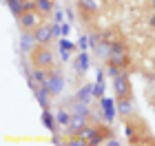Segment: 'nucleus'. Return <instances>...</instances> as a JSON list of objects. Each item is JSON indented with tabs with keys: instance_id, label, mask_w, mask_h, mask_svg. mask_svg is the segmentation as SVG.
I'll return each mask as SVG.
<instances>
[{
	"instance_id": "obj_1",
	"label": "nucleus",
	"mask_w": 155,
	"mask_h": 146,
	"mask_svg": "<svg viewBox=\"0 0 155 146\" xmlns=\"http://www.w3.org/2000/svg\"><path fill=\"white\" fill-rule=\"evenodd\" d=\"M122 120H124V131H126L129 142H133V144H155V137L151 135V131L144 124L142 117L131 113V115L122 117Z\"/></svg>"
},
{
	"instance_id": "obj_16",
	"label": "nucleus",
	"mask_w": 155,
	"mask_h": 146,
	"mask_svg": "<svg viewBox=\"0 0 155 146\" xmlns=\"http://www.w3.org/2000/svg\"><path fill=\"white\" fill-rule=\"evenodd\" d=\"M71 115H73L71 109H69V111H67V109H60L58 115H55V117H58V124H60V126H69V122H71Z\"/></svg>"
},
{
	"instance_id": "obj_15",
	"label": "nucleus",
	"mask_w": 155,
	"mask_h": 146,
	"mask_svg": "<svg viewBox=\"0 0 155 146\" xmlns=\"http://www.w3.org/2000/svg\"><path fill=\"white\" fill-rule=\"evenodd\" d=\"M42 124L49 128V131H55V126H58V117H55L53 113H49V109L42 111Z\"/></svg>"
},
{
	"instance_id": "obj_20",
	"label": "nucleus",
	"mask_w": 155,
	"mask_h": 146,
	"mask_svg": "<svg viewBox=\"0 0 155 146\" xmlns=\"http://www.w3.org/2000/svg\"><path fill=\"white\" fill-rule=\"evenodd\" d=\"M95 82H104V71H100V69H97V73H95Z\"/></svg>"
},
{
	"instance_id": "obj_10",
	"label": "nucleus",
	"mask_w": 155,
	"mask_h": 146,
	"mask_svg": "<svg viewBox=\"0 0 155 146\" xmlns=\"http://www.w3.org/2000/svg\"><path fill=\"white\" fill-rule=\"evenodd\" d=\"M78 5H82L87 11H91V13L95 16V13L104 11V7H107V0H80Z\"/></svg>"
},
{
	"instance_id": "obj_17",
	"label": "nucleus",
	"mask_w": 155,
	"mask_h": 146,
	"mask_svg": "<svg viewBox=\"0 0 155 146\" xmlns=\"http://www.w3.org/2000/svg\"><path fill=\"white\" fill-rule=\"evenodd\" d=\"M93 95L100 100V97H104V82H95L93 84Z\"/></svg>"
},
{
	"instance_id": "obj_11",
	"label": "nucleus",
	"mask_w": 155,
	"mask_h": 146,
	"mask_svg": "<svg viewBox=\"0 0 155 146\" xmlns=\"http://www.w3.org/2000/svg\"><path fill=\"white\" fill-rule=\"evenodd\" d=\"M93 97H95V95H93V84H84V86H80V91L73 95V100L91 104V100H93Z\"/></svg>"
},
{
	"instance_id": "obj_12",
	"label": "nucleus",
	"mask_w": 155,
	"mask_h": 146,
	"mask_svg": "<svg viewBox=\"0 0 155 146\" xmlns=\"http://www.w3.org/2000/svg\"><path fill=\"white\" fill-rule=\"evenodd\" d=\"M117 113L126 117V115H131L133 113V104H131V97H117Z\"/></svg>"
},
{
	"instance_id": "obj_13",
	"label": "nucleus",
	"mask_w": 155,
	"mask_h": 146,
	"mask_svg": "<svg viewBox=\"0 0 155 146\" xmlns=\"http://www.w3.org/2000/svg\"><path fill=\"white\" fill-rule=\"evenodd\" d=\"M75 49H78V44H73L71 40H60V55H62V60H69L75 53Z\"/></svg>"
},
{
	"instance_id": "obj_19",
	"label": "nucleus",
	"mask_w": 155,
	"mask_h": 146,
	"mask_svg": "<svg viewBox=\"0 0 155 146\" xmlns=\"http://www.w3.org/2000/svg\"><path fill=\"white\" fill-rule=\"evenodd\" d=\"M69 33H71V24H64V22H62V33H60V36H69Z\"/></svg>"
},
{
	"instance_id": "obj_4",
	"label": "nucleus",
	"mask_w": 155,
	"mask_h": 146,
	"mask_svg": "<svg viewBox=\"0 0 155 146\" xmlns=\"http://www.w3.org/2000/svg\"><path fill=\"white\" fill-rule=\"evenodd\" d=\"M47 89L51 91V95H58L62 93V89H64V75L58 67H53L51 71H47Z\"/></svg>"
},
{
	"instance_id": "obj_14",
	"label": "nucleus",
	"mask_w": 155,
	"mask_h": 146,
	"mask_svg": "<svg viewBox=\"0 0 155 146\" xmlns=\"http://www.w3.org/2000/svg\"><path fill=\"white\" fill-rule=\"evenodd\" d=\"M36 9H38L45 18H49V16L53 13V0H36Z\"/></svg>"
},
{
	"instance_id": "obj_22",
	"label": "nucleus",
	"mask_w": 155,
	"mask_h": 146,
	"mask_svg": "<svg viewBox=\"0 0 155 146\" xmlns=\"http://www.w3.org/2000/svg\"><path fill=\"white\" fill-rule=\"evenodd\" d=\"M151 58H153V67H155V55H151Z\"/></svg>"
},
{
	"instance_id": "obj_7",
	"label": "nucleus",
	"mask_w": 155,
	"mask_h": 146,
	"mask_svg": "<svg viewBox=\"0 0 155 146\" xmlns=\"http://www.w3.org/2000/svg\"><path fill=\"white\" fill-rule=\"evenodd\" d=\"M33 36H36L38 44H49V42L55 38V31H53L51 24H42V27H38V29L33 31Z\"/></svg>"
},
{
	"instance_id": "obj_3",
	"label": "nucleus",
	"mask_w": 155,
	"mask_h": 146,
	"mask_svg": "<svg viewBox=\"0 0 155 146\" xmlns=\"http://www.w3.org/2000/svg\"><path fill=\"white\" fill-rule=\"evenodd\" d=\"M16 20H18V24H20V29H22V31H36L38 27L45 24V16H42L36 7H31V9L22 11Z\"/></svg>"
},
{
	"instance_id": "obj_2",
	"label": "nucleus",
	"mask_w": 155,
	"mask_h": 146,
	"mask_svg": "<svg viewBox=\"0 0 155 146\" xmlns=\"http://www.w3.org/2000/svg\"><path fill=\"white\" fill-rule=\"evenodd\" d=\"M29 60H31L33 69H42V71H51L53 69V51L49 49V44H38L29 53Z\"/></svg>"
},
{
	"instance_id": "obj_8",
	"label": "nucleus",
	"mask_w": 155,
	"mask_h": 146,
	"mask_svg": "<svg viewBox=\"0 0 155 146\" xmlns=\"http://www.w3.org/2000/svg\"><path fill=\"white\" fill-rule=\"evenodd\" d=\"M36 47H38V40L33 36V31H22V36H20V51L31 53Z\"/></svg>"
},
{
	"instance_id": "obj_9",
	"label": "nucleus",
	"mask_w": 155,
	"mask_h": 146,
	"mask_svg": "<svg viewBox=\"0 0 155 146\" xmlns=\"http://www.w3.org/2000/svg\"><path fill=\"white\" fill-rule=\"evenodd\" d=\"M89 64H91V58H89V53L87 51H80L75 55V60H73V69L78 73H84L89 69Z\"/></svg>"
},
{
	"instance_id": "obj_5",
	"label": "nucleus",
	"mask_w": 155,
	"mask_h": 146,
	"mask_svg": "<svg viewBox=\"0 0 155 146\" xmlns=\"http://www.w3.org/2000/svg\"><path fill=\"white\" fill-rule=\"evenodd\" d=\"M113 84H115V97H133L129 73H120L117 78H113Z\"/></svg>"
},
{
	"instance_id": "obj_18",
	"label": "nucleus",
	"mask_w": 155,
	"mask_h": 146,
	"mask_svg": "<svg viewBox=\"0 0 155 146\" xmlns=\"http://www.w3.org/2000/svg\"><path fill=\"white\" fill-rule=\"evenodd\" d=\"M62 20H64V13H62V11H53V22L62 24Z\"/></svg>"
},
{
	"instance_id": "obj_6",
	"label": "nucleus",
	"mask_w": 155,
	"mask_h": 146,
	"mask_svg": "<svg viewBox=\"0 0 155 146\" xmlns=\"http://www.w3.org/2000/svg\"><path fill=\"white\" fill-rule=\"evenodd\" d=\"M100 111H102V115H104V122L111 124L115 120V113H117V104H113V100L111 97H100Z\"/></svg>"
},
{
	"instance_id": "obj_21",
	"label": "nucleus",
	"mask_w": 155,
	"mask_h": 146,
	"mask_svg": "<svg viewBox=\"0 0 155 146\" xmlns=\"http://www.w3.org/2000/svg\"><path fill=\"white\" fill-rule=\"evenodd\" d=\"M151 89H153V91H155V75H153V78H151Z\"/></svg>"
}]
</instances>
